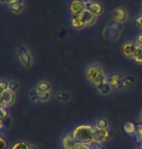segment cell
I'll use <instances>...</instances> for the list:
<instances>
[{"label":"cell","mask_w":142,"mask_h":149,"mask_svg":"<svg viewBox=\"0 0 142 149\" xmlns=\"http://www.w3.org/2000/svg\"><path fill=\"white\" fill-rule=\"evenodd\" d=\"M112 18L114 22L120 24L127 21L129 14H127V10L124 9V8H115L112 12Z\"/></svg>","instance_id":"obj_5"},{"label":"cell","mask_w":142,"mask_h":149,"mask_svg":"<svg viewBox=\"0 0 142 149\" xmlns=\"http://www.w3.org/2000/svg\"><path fill=\"white\" fill-rule=\"evenodd\" d=\"M135 24H136V26H138V29H140L141 32H142V14L135 19Z\"/></svg>","instance_id":"obj_31"},{"label":"cell","mask_w":142,"mask_h":149,"mask_svg":"<svg viewBox=\"0 0 142 149\" xmlns=\"http://www.w3.org/2000/svg\"><path fill=\"white\" fill-rule=\"evenodd\" d=\"M72 136L77 143L91 145L94 140V126L89 124L79 125L72 131Z\"/></svg>","instance_id":"obj_1"},{"label":"cell","mask_w":142,"mask_h":149,"mask_svg":"<svg viewBox=\"0 0 142 149\" xmlns=\"http://www.w3.org/2000/svg\"><path fill=\"white\" fill-rule=\"evenodd\" d=\"M0 89H1V92H3V91H5V90L9 89V84H8V82L1 81V82H0Z\"/></svg>","instance_id":"obj_33"},{"label":"cell","mask_w":142,"mask_h":149,"mask_svg":"<svg viewBox=\"0 0 142 149\" xmlns=\"http://www.w3.org/2000/svg\"><path fill=\"white\" fill-rule=\"evenodd\" d=\"M77 142L72 136V134H66L64 136L62 137V147L63 149H72Z\"/></svg>","instance_id":"obj_15"},{"label":"cell","mask_w":142,"mask_h":149,"mask_svg":"<svg viewBox=\"0 0 142 149\" xmlns=\"http://www.w3.org/2000/svg\"><path fill=\"white\" fill-rule=\"evenodd\" d=\"M8 8L13 14H21L24 9V0H15L8 4Z\"/></svg>","instance_id":"obj_10"},{"label":"cell","mask_w":142,"mask_h":149,"mask_svg":"<svg viewBox=\"0 0 142 149\" xmlns=\"http://www.w3.org/2000/svg\"><path fill=\"white\" fill-rule=\"evenodd\" d=\"M72 149H91V145L89 144H83V143H77Z\"/></svg>","instance_id":"obj_28"},{"label":"cell","mask_w":142,"mask_h":149,"mask_svg":"<svg viewBox=\"0 0 142 149\" xmlns=\"http://www.w3.org/2000/svg\"><path fill=\"white\" fill-rule=\"evenodd\" d=\"M13 1H15V0H4V1L2 2V3H6L8 5V4L11 3V2H13Z\"/></svg>","instance_id":"obj_36"},{"label":"cell","mask_w":142,"mask_h":149,"mask_svg":"<svg viewBox=\"0 0 142 149\" xmlns=\"http://www.w3.org/2000/svg\"><path fill=\"white\" fill-rule=\"evenodd\" d=\"M119 29H120L119 24H117L115 22H111L104 30V36L107 39H109V40H113L114 38H116L117 32H118Z\"/></svg>","instance_id":"obj_8"},{"label":"cell","mask_w":142,"mask_h":149,"mask_svg":"<svg viewBox=\"0 0 142 149\" xmlns=\"http://www.w3.org/2000/svg\"><path fill=\"white\" fill-rule=\"evenodd\" d=\"M0 102H1V108H6L8 106L12 105L15 102V93L11 91L10 89L1 92Z\"/></svg>","instance_id":"obj_4"},{"label":"cell","mask_w":142,"mask_h":149,"mask_svg":"<svg viewBox=\"0 0 142 149\" xmlns=\"http://www.w3.org/2000/svg\"><path fill=\"white\" fill-rule=\"evenodd\" d=\"M8 84H9V89L12 92L16 93L19 90V84L18 82H16V81H9Z\"/></svg>","instance_id":"obj_27"},{"label":"cell","mask_w":142,"mask_h":149,"mask_svg":"<svg viewBox=\"0 0 142 149\" xmlns=\"http://www.w3.org/2000/svg\"><path fill=\"white\" fill-rule=\"evenodd\" d=\"M10 149H31V145L26 141H17L11 146Z\"/></svg>","instance_id":"obj_18"},{"label":"cell","mask_w":142,"mask_h":149,"mask_svg":"<svg viewBox=\"0 0 142 149\" xmlns=\"http://www.w3.org/2000/svg\"><path fill=\"white\" fill-rule=\"evenodd\" d=\"M86 77L96 88L108 83V77L102 69V66L98 63H94L88 66L86 69Z\"/></svg>","instance_id":"obj_2"},{"label":"cell","mask_w":142,"mask_h":149,"mask_svg":"<svg viewBox=\"0 0 142 149\" xmlns=\"http://www.w3.org/2000/svg\"><path fill=\"white\" fill-rule=\"evenodd\" d=\"M31 149H38L35 145H31Z\"/></svg>","instance_id":"obj_37"},{"label":"cell","mask_w":142,"mask_h":149,"mask_svg":"<svg viewBox=\"0 0 142 149\" xmlns=\"http://www.w3.org/2000/svg\"><path fill=\"white\" fill-rule=\"evenodd\" d=\"M122 79L123 77L117 72H114L108 77V83L110 84L111 88L118 90L121 88V84H122Z\"/></svg>","instance_id":"obj_11"},{"label":"cell","mask_w":142,"mask_h":149,"mask_svg":"<svg viewBox=\"0 0 142 149\" xmlns=\"http://www.w3.org/2000/svg\"><path fill=\"white\" fill-rule=\"evenodd\" d=\"M86 10V4L82 0H72L69 3V11L73 15H79Z\"/></svg>","instance_id":"obj_7"},{"label":"cell","mask_w":142,"mask_h":149,"mask_svg":"<svg viewBox=\"0 0 142 149\" xmlns=\"http://www.w3.org/2000/svg\"><path fill=\"white\" fill-rule=\"evenodd\" d=\"M4 1V0H1V2H3Z\"/></svg>","instance_id":"obj_39"},{"label":"cell","mask_w":142,"mask_h":149,"mask_svg":"<svg viewBox=\"0 0 142 149\" xmlns=\"http://www.w3.org/2000/svg\"><path fill=\"white\" fill-rule=\"evenodd\" d=\"M39 95V100H40V102H46L51 98V95L52 93H38Z\"/></svg>","instance_id":"obj_23"},{"label":"cell","mask_w":142,"mask_h":149,"mask_svg":"<svg viewBox=\"0 0 142 149\" xmlns=\"http://www.w3.org/2000/svg\"><path fill=\"white\" fill-rule=\"evenodd\" d=\"M124 130L127 134H135L136 126L132 122H127L124 125Z\"/></svg>","instance_id":"obj_19"},{"label":"cell","mask_w":142,"mask_h":149,"mask_svg":"<svg viewBox=\"0 0 142 149\" xmlns=\"http://www.w3.org/2000/svg\"><path fill=\"white\" fill-rule=\"evenodd\" d=\"M36 90L38 93H51L52 88L48 81H40L37 83Z\"/></svg>","instance_id":"obj_16"},{"label":"cell","mask_w":142,"mask_h":149,"mask_svg":"<svg viewBox=\"0 0 142 149\" xmlns=\"http://www.w3.org/2000/svg\"><path fill=\"white\" fill-rule=\"evenodd\" d=\"M96 89H97V91H98L100 94H102V95H108L111 91H112V88H111L109 83L103 84V85L97 87Z\"/></svg>","instance_id":"obj_20"},{"label":"cell","mask_w":142,"mask_h":149,"mask_svg":"<svg viewBox=\"0 0 142 149\" xmlns=\"http://www.w3.org/2000/svg\"><path fill=\"white\" fill-rule=\"evenodd\" d=\"M86 9L90 11L91 13H93L94 15H96V17L99 16L100 14L102 13V5L99 3V2H96V1H93L91 2L90 4L86 5Z\"/></svg>","instance_id":"obj_14"},{"label":"cell","mask_w":142,"mask_h":149,"mask_svg":"<svg viewBox=\"0 0 142 149\" xmlns=\"http://www.w3.org/2000/svg\"><path fill=\"white\" fill-rule=\"evenodd\" d=\"M110 139V131L108 129H97L94 127V141L103 143Z\"/></svg>","instance_id":"obj_6"},{"label":"cell","mask_w":142,"mask_h":149,"mask_svg":"<svg viewBox=\"0 0 142 149\" xmlns=\"http://www.w3.org/2000/svg\"><path fill=\"white\" fill-rule=\"evenodd\" d=\"M29 97L30 100H32L33 102H40V100H39V95H38V92L36 88L30 90L29 91Z\"/></svg>","instance_id":"obj_22"},{"label":"cell","mask_w":142,"mask_h":149,"mask_svg":"<svg viewBox=\"0 0 142 149\" xmlns=\"http://www.w3.org/2000/svg\"><path fill=\"white\" fill-rule=\"evenodd\" d=\"M82 16H83V19H84L86 27L93 26L94 24L96 22L97 17H96V15H94L93 13H91L90 11L87 10V9H86V10L84 11V12L82 13Z\"/></svg>","instance_id":"obj_12"},{"label":"cell","mask_w":142,"mask_h":149,"mask_svg":"<svg viewBox=\"0 0 142 149\" xmlns=\"http://www.w3.org/2000/svg\"><path fill=\"white\" fill-rule=\"evenodd\" d=\"M55 97H57L58 100H69V95H68V94H66L65 92H58Z\"/></svg>","instance_id":"obj_26"},{"label":"cell","mask_w":142,"mask_h":149,"mask_svg":"<svg viewBox=\"0 0 142 149\" xmlns=\"http://www.w3.org/2000/svg\"><path fill=\"white\" fill-rule=\"evenodd\" d=\"M135 48H136V43L127 41L126 43H124L123 46H122V53H123V55L126 58H132L133 54H134V51H135Z\"/></svg>","instance_id":"obj_9"},{"label":"cell","mask_w":142,"mask_h":149,"mask_svg":"<svg viewBox=\"0 0 142 149\" xmlns=\"http://www.w3.org/2000/svg\"><path fill=\"white\" fill-rule=\"evenodd\" d=\"M70 24H71L72 27L75 29H84V27H86L85 22H84V19H83L82 14L72 16Z\"/></svg>","instance_id":"obj_13"},{"label":"cell","mask_w":142,"mask_h":149,"mask_svg":"<svg viewBox=\"0 0 142 149\" xmlns=\"http://www.w3.org/2000/svg\"><path fill=\"white\" fill-rule=\"evenodd\" d=\"M139 147H140V149H142V141L139 143Z\"/></svg>","instance_id":"obj_38"},{"label":"cell","mask_w":142,"mask_h":149,"mask_svg":"<svg viewBox=\"0 0 142 149\" xmlns=\"http://www.w3.org/2000/svg\"><path fill=\"white\" fill-rule=\"evenodd\" d=\"M132 60L137 63H142V45L136 44L134 54H133Z\"/></svg>","instance_id":"obj_17"},{"label":"cell","mask_w":142,"mask_h":149,"mask_svg":"<svg viewBox=\"0 0 142 149\" xmlns=\"http://www.w3.org/2000/svg\"><path fill=\"white\" fill-rule=\"evenodd\" d=\"M91 149H105V147L103 146L102 143H99V142H96V141H94L93 143H91Z\"/></svg>","instance_id":"obj_29"},{"label":"cell","mask_w":142,"mask_h":149,"mask_svg":"<svg viewBox=\"0 0 142 149\" xmlns=\"http://www.w3.org/2000/svg\"><path fill=\"white\" fill-rule=\"evenodd\" d=\"M0 141H1V149H9L8 146V142L3 136H0Z\"/></svg>","instance_id":"obj_32"},{"label":"cell","mask_w":142,"mask_h":149,"mask_svg":"<svg viewBox=\"0 0 142 149\" xmlns=\"http://www.w3.org/2000/svg\"><path fill=\"white\" fill-rule=\"evenodd\" d=\"M83 2L86 4V5H88V4H90L91 2H93V0H82Z\"/></svg>","instance_id":"obj_35"},{"label":"cell","mask_w":142,"mask_h":149,"mask_svg":"<svg viewBox=\"0 0 142 149\" xmlns=\"http://www.w3.org/2000/svg\"><path fill=\"white\" fill-rule=\"evenodd\" d=\"M135 137L138 143H140L142 141V124H139V125L136 126Z\"/></svg>","instance_id":"obj_24"},{"label":"cell","mask_w":142,"mask_h":149,"mask_svg":"<svg viewBox=\"0 0 142 149\" xmlns=\"http://www.w3.org/2000/svg\"><path fill=\"white\" fill-rule=\"evenodd\" d=\"M132 82H133V79H132V77H129V76L125 77V78L122 79L121 88H127V87H129V86L132 85Z\"/></svg>","instance_id":"obj_25"},{"label":"cell","mask_w":142,"mask_h":149,"mask_svg":"<svg viewBox=\"0 0 142 149\" xmlns=\"http://www.w3.org/2000/svg\"><path fill=\"white\" fill-rule=\"evenodd\" d=\"M8 117V111L6 108H0V121L6 119Z\"/></svg>","instance_id":"obj_30"},{"label":"cell","mask_w":142,"mask_h":149,"mask_svg":"<svg viewBox=\"0 0 142 149\" xmlns=\"http://www.w3.org/2000/svg\"><path fill=\"white\" fill-rule=\"evenodd\" d=\"M17 56L19 58V61L24 67H29L31 65V56L28 50L24 46H19L17 49Z\"/></svg>","instance_id":"obj_3"},{"label":"cell","mask_w":142,"mask_h":149,"mask_svg":"<svg viewBox=\"0 0 142 149\" xmlns=\"http://www.w3.org/2000/svg\"><path fill=\"white\" fill-rule=\"evenodd\" d=\"M141 9H142V7H141Z\"/></svg>","instance_id":"obj_40"},{"label":"cell","mask_w":142,"mask_h":149,"mask_svg":"<svg viewBox=\"0 0 142 149\" xmlns=\"http://www.w3.org/2000/svg\"><path fill=\"white\" fill-rule=\"evenodd\" d=\"M94 127L97 129H108L109 128V124L105 119H98L96 122Z\"/></svg>","instance_id":"obj_21"},{"label":"cell","mask_w":142,"mask_h":149,"mask_svg":"<svg viewBox=\"0 0 142 149\" xmlns=\"http://www.w3.org/2000/svg\"><path fill=\"white\" fill-rule=\"evenodd\" d=\"M136 44L142 45V32L139 33V34L137 35V37H136Z\"/></svg>","instance_id":"obj_34"}]
</instances>
